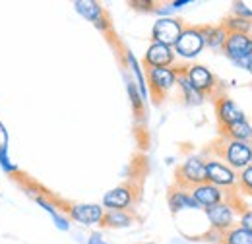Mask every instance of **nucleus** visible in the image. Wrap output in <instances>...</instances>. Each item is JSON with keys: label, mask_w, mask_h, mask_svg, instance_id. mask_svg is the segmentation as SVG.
Returning a JSON list of instances; mask_svg holds the SVG:
<instances>
[{"label": "nucleus", "mask_w": 252, "mask_h": 244, "mask_svg": "<svg viewBox=\"0 0 252 244\" xmlns=\"http://www.w3.org/2000/svg\"><path fill=\"white\" fill-rule=\"evenodd\" d=\"M221 244H252V233L239 227L229 229L227 233H223V243Z\"/></svg>", "instance_id": "4be33fe9"}, {"label": "nucleus", "mask_w": 252, "mask_h": 244, "mask_svg": "<svg viewBox=\"0 0 252 244\" xmlns=\"http://www.w3.org/2000/svg\"><path fill=\"white\" fill-rule=\"evenodd\" d=\"M74 8H76V12H78L82 18H86V20L92 22L94 26L101 24L105 18H109L107 12H105V8H103L99 2H95V0H76V2H74Z\"/></svg>", "instance_id": "dca6fc26"}, {"label": "nucleus", "mask_w": 252, "mask_h": 244, "mask_svg": "<svg viewBox=\"0 0 252 244\" xmlns=\"http://www.w3.org/2000/svg\"><path fill=\"white\" fill-rule=\"evenodd\" d=\"M204 47H206V39H204L202 28H185L181 37L177 39L173 51L183 61H194L204 51Z\"/></svg>", "instance_id": "7ed1b4c3"}, {"label": "nucleus", "mask_w": 252, "mask_h": 244, "mask_svg": "<svg viewBox=\"0 0 252 244\" xmlns=\"http://www.w3.org/2000/svg\"><path fill=\"white\" fill-rule=\"evenodd\" d=\"M169 208L173 214H179V212H185V210H200V206L196 204V200L192 198L190 190H185V188H179L175 186L171 192H169Z\"/></svg>", "instance_id": "2eb2a0df"}, {"label": "nucleus", "mask_w": 252, "mask_h": 244, "mask_svg": "<svg viewBox=\"0 0 252 244\" xmlns=\"http://www.w3.org/2000/svg\"><path fill=\"white\" fill-rule=\"evenodd\" d=\"M146 244H154V243H146Z\"/></svg>", "instance_id": "c9c22d12"}, {"label": "nucleus", "mask_w": 252, "mask_h": 244, "mask_svg": "<svg viewBox=\"0 0 252 244\" xmlns=\"http://www.w3.org/2000/svg\"><path fill=\"white\" fill-rule=\"evenodd\" d=\"M177 84H179L181 93H183V97H185V101H187L189 105H202V103H204L206 95H202L200 92H196V90L190 86V82L187 80V76H185V68H179Z\"/></svg>", "instance_id": "aec40b11"}, {"label": "nucleus", "mask_w": 252, "mask_h": 244, "mask_svg": "<svg viewBox=\"0 0 252 244\" xmlns=\"http://www.w3.org/2000/svg\"><path fill=\"white\" fill-rule=\"evenodd\" d=\"M239 173L227 167L221 159H206V183L214 184L221 190L237 188Z\"/></svg>", "instance_id": "39448f33"}, {"label": "nucleus", "mask_w": 252, "mask_h": 244, "mask_svg": "<svg viewBox=\"0 0 252 244\" xmlns=\"http://www.w3.org/2000/svg\"><path fill=\"white\" fill-rule=\"evenodd\" d=\"M216 115H218V122H220V128H227L235 122L245 121V113L243 109L229 97H220L216 101Z\"/></svg>", "instance_id": "4468645a"}, {"label": "nucleus", "mask_w": 252, "mask_h": 244, "mask_svg": "<svg viewBox=\"0 0 252 244\" xmlns=\"http://www.w3.org/2000/svg\"><path fill=\"white\" fill-rule=\"evenodd\" d=\"M185 76L190 82V86L200 92L202 95H208L216 90V76L202 64H189L185 66Z\"/></svg>", "instance_id": "1a4fd4ad"}, {"label": "nucleus", "mask_w": 252, "mask_h": 244, "mask_svg": "<svg viewBox=\"0 0 252 244\" xmlns=\"http://www.w3.org/2000/svg\"><path fill=\"white\" fill-rule=\"evenodd\" d=\"M183 30H185V26L177 18H158L152 28V39H154V43L173 49Z\"/></svg>", "instance_id": "423d86ee"}, {"label": "nucleus", "mask_w": 252, "mask_h": 244, "mask_svg": "<svg viewBox=\"0 0 252 244\" xmlns=\"http://www.w3.org/2000/svg\"><path fill=\"white\" fill-rule=\"evenodd\" d=\"M202 33H204V39H206V47H210L214 51H223L225 39L229 35L223 26H218V28H202Z\"/></svg>", "instance_id": "412c9836"}, {"label": "nucleus", "mask_w": 252, "mask_h": 244, "mask_svg": "<svg viewBox=\"0 0 252 244\" xmlns=\"http://www.w3.org/2000/svg\"><path fill=\"white\" fill-rule=\"evenodd\" d=\"M189 4H192V0H175V2H171L173 10H179V8H183V6H189Z\"/></svg>", "instance_id": "f704fd0d"}, {"label": "nucleus", "mask_w": 252, "mask_h": 244, "mask_svg": "<svg viewBox=\"0 0 252 244\" xmlns=\"http://www.w3.org/2000/svg\"><path fill=\"white\" fill-rule=\"evenodd\" d=\"M223 53L231 62H239L252 55V37L249 33H229L223 45Z\"/></svg>", "instance_id": "6e6552de"}, {"label": "nucleus", "mask_w": 252, "mask_h": 244, "mask_svg": "<svg viewBox=\"0 0 252 244\" xmlns=\"http://www.w3.org/2000/svg\"><path fill=\"white\" fill-rule=\"evenodd\" d=\"M134 223V215L125 210H107L101 225L107 229H126Z\"/></svg>", "instance_id": "f3484780"}, {"label": "nucleus", "mask_w": 252, "mask_h": 244, "mask_svg": "<svg viewBox=\"0 0 252 244\" xmlns=\"http://www.w3.org/2000/svg\"><path fill=\"white\" fill-rule=\"evenodd\" d=\"M220 155L223 163L231 167L233 171H243L252 165V146L249 142H235V140H223L220 148Z\"/></svg>", "instance_id": "f257e3e1"}, {"label": "nucleus", "mask_w": 252, "mask_h": 244, "mask_svg": "<svg viewBox=\"0 0 252 244\" xmlns=\"http://www.w3.org/2000/svg\"><path fill=\"white\" fill-rule=\"evenodd\" d=\"M202 183H206V159L200 155H190L177 171V186L190 190Z\"/></svg>", "instance_id": "f03ea898"}, {"label": "nucleus", "mask_w": 252, "mask_h": 244, "mask_svg": "<svg viewBox=\"0 0 252 244\" xmlns=\"http://www.w3.org/2000/svg\"><path fill=\"white\" fill-rule=\"evenodd\" d=\"M126 90H128V97H130V103H132L134 113H136L138 117H142V115H144V105H146V101L142 99V95L138 92L136 84L128 80V82H126Z\"/></svg>", "instance_id": "b1692460"}, {"label": "nucleus", "mask_w": 252, "mask_h": 244, "mask_svg": "<svg viewBox=\"0 0 252 244\" xmlns=\"http://www.w3.org/2000/svg\"><path fill=\"white\" fill-rule=\"evenodd\" d=\"M0 169H2L6 175H18V173H20V167L12 161L8 150H6V152H0Z\"/></svg>", "instance_id": "a878e982"}, {"label": "nucleus", "mask_w": 252, "mask_h": 244, "mask_svg": "<svg viewBox=\"0 0 252 244\" xmlns=\"http://www.w3.org/2000/svg\"><path fill=\"white\" fill-rule=\"evenodd\" d=\"M223 28L227 33H249L252 30V22L251 20H243L239 16H233V18H227Z\"/></svg>", "instance_id": "5701e85b"}, {"label": "nucleus", "mask_w": 252, "mask_h": 244, "mask_svg": "<svg viewBox=\"0 0 252 244\" xmlns=\"http://www.w3.org/2000/svg\"><path fill=\"white\" fill-rule=\"evenodd\" d=\"M8 146H10V134H8L6 126L0 121V152H6Z\"/></svg>", "instance_id": "c756f323"}, {"label": "nucleus", "mask_w": 252, "mask_h": 244, "mask_svg": "<svg viewBox=\"0 0 252 244\" xmlns=\"http://www.w3.org/2000/svg\"><path fill=\"white\" fill-rule=\"evenodd\" d=\"M130 6L136 8V10H140V12H154L158 4L152 2V0H134V2H130Z\"/></svg>", "instance_id": "c85d7f7f"}, {"label": "nucleus", "mask_w": 252, "mask_h": 244, "mask_svg": "<svg viewBox=\"0 0 252 244\" xmlns=\"http://www.w3.org/2000/svg\"><path fill=\"white\" fill-rule=\"evenodd\" d=\"M206 217L212 225L214 231L218 233H227L229 229L235 227V215H237V210L233 204H227V202H221V204H216L212 208H206Z\"/></svg>", "instance_id": "0eeeda50"}, {"label": "nucleus", "mask_w": 252, "mask_h": 244, "mask_svg": "<svg viewBox=\"0 0 252 244\" xmlns=\"http://www.w3.org/2000/svg\"><path fill=\"white\" fill-rule=\"evenodd\" d=\"M235 16H239V18H243V20H251L252 18V10H249L245 4H241V2H237L235 4Z\"/></svg>", "instance_id": "7c9ffc66"}, {"label": "nucleus", "mask_w": 252, "mask_h": 244, "mask_svg": "<svg viewBox=\"0 0 252 244\" xmlns=\"http://www.w3.org/2000/svg\"><path fill=\"white\" fill-rule=\"evenodd\" d=\"M190 194L196 200V204L200 206V210H206V208H212L216 204L225 202V190H221L210 183H202L190 188Z\"/></svg>", "instance_id": "ddd939ff"}, {"label": "nucleus", "mask_w": 252, "mask_h": 244, "mask_svg": "<svg viewBox=\"0 0 252 244\" xmlns=\"http://www.w3.org/2000/svg\"><path fill=\"white\" fill-rule=\"evenodd\" d=\"M132 204H134V190L128 184H121V186L111 188L101 200V206L105 208V212L107 210H125V212H128V208Z\"/></svg>", "instance_id": "9b49d317"}, {"label": "nucleus", "mask_w": 252, "mask_h": 244, "mask_svg": "<svg viewBox=\"0 0 252 244\" xmlns=\"http://www.w3.org/2000/svg\"><path fill=\"white\" fill-rule=\"evenodd\" d=\"M239 225H241L243 229H247V231H251L252 233V210L251 212H243V214H241Z\"/></svg>", "instance_id": "2f4dec72"}, {"label": "nucleus", "mask_w": 252, "mask_h": 244, "mask_svg": "<svg viewBox=\"0 0 252 244\" xmlns=\"http://www.w3.org/2000/svg\"><path fill=\"white\" fill-rule=\"evenodd\" d=\"M177 62V55L171 47L152 43L144 55V64L148 68H173Z\"/></svg>", "instance_id": "f8f14e48"}, {"label": "nucleus", "mask_w": 252, "mask_h": 244, "mask_svg": "<svg viewBox=\"0 0 252 244\" xmlns=\"http://www.w3.org/2000/svg\"><path fill=\"white\" fill-rule=\"evenodd\" d=\"M51 219H53V223H55V227H57L59 231H63V233L70 231V219H68L64 214H61V212H59L57 215H53Z\"/></svg>", "instance_id": "cd10ccee"}, {"label": "nucleus", "mask_w": 252, "mask_h": 244, "mask_svg": "<svg viewBox=\"0 0 252 244\" xmlns=\"http://www.w3.org/2000/svg\"><path fill=\"white\" fill-rule=\"evenodd\" d=\"M237 186H239L241 192H245L247 196H252V165H249L247 169H243V171L239 173Z\"/></svg>", "instance_id": "393cba45"}, {"label": "nucleus", "mask_w": 252, "mask_h": 244, "mask_svg": "<svg viewBox=\"0 0 252 244\" xmlns=\"http://www.w3.org/2000/svg\"><path fill=\"white\" fill-rule=\"evenodd\" d=\"M126 62H128V66H130V70H132V74H134V84H136V88H138V92L142 95V99L146 101L148 99V82H146V74H144V68H142V64L138 62V59L130 53V51H126Z\"/></svg>", "instance_id": "6ab92c4d"}, {"label": "nucleus", "mask_w": 252, "mask_h": 244, "mask_svg": "<svg viewBox=\"0 0 252 244\" xmlns=\"http://www.w3.org/2000/svg\"><path fill=\"white\" fill-rule=\"evenodd\" d=\"M179 68H148V86L156 101H161L167 93L177 86Z\"/></svg>", "instance_id": "20e7f679"}, {"label": "nucleus", "mask_w": 252, "mask_h": 244, "mask_svg": "<svg viewBox=\"0 0 252 244\" xmlns=\"http://www.w3.org/2000/svg\"><path fill=\"white\" fill-rule=\"evenodd\" d=\"M223 140H235V142H249L252 140V126L247 122V119L241 122H235L227 128L221 130Z\"/></svg>", "instance_id": "a211bd4d"}, {"label": "nucleus", "mask_w": 252, "mask_h": 244, "mask_svg": "<svg viewBox=\"0 0 252 244\" xmlns=\"http://www.w3.org/2000/svg\"><path fill=\"white\" fill-rule=\"evenodd\" d=\"M237 66H241V68H247L249 72L252 74V55L251 57H247V59H241L239 62H235Z\"/></svg>", "instance_id": "473e14b6"}, {"label": "nucleus", "mask_w": 252, "mask_h": 244, "mask_svg": "<svg viewBox=\"0 0 252 244\" xmlns=\"http://www.w3.org/2000/svg\"><path fill=\"white\" fill-rule=\"evenodd\" d=\"M88 244H107V243L103 241V237H101L99 233H94V235L88 239Z\"/></svg>", "instance_id": "72a5a7b5"}, {"label": "nucleus", "mask_w": 252, "mask_h": 244, "mask_svg": "<svg viewBox=\"0 0 252 244\" xmlns=\"http://www.w3.org/2000/svg\"><path fill=\"white\" fill-rule=\"evenodd\" d=\"M35 204H37L39 208H43V210H45V212H47L49 215H51V217L59 214V208H57V206H55L51 200H47L45 196H37V198H35Z\"/></svg>", "instance_id": "bb28decb"}, {"label": "nucleus", "mask_w": 252, "mask_h": 244, "mask_svg": "<svg viewBox=\"0 0 252 244\" xmlns=\"http://www.w3.org/2000/svg\"><path fill=\"white\" fill-rule=\"evenodd\" d=\"M66 214L80 225H101L105 208L101 204H72L68 206Z\"/></svg>", "instance_id": "9d476101"}]
</instances>
